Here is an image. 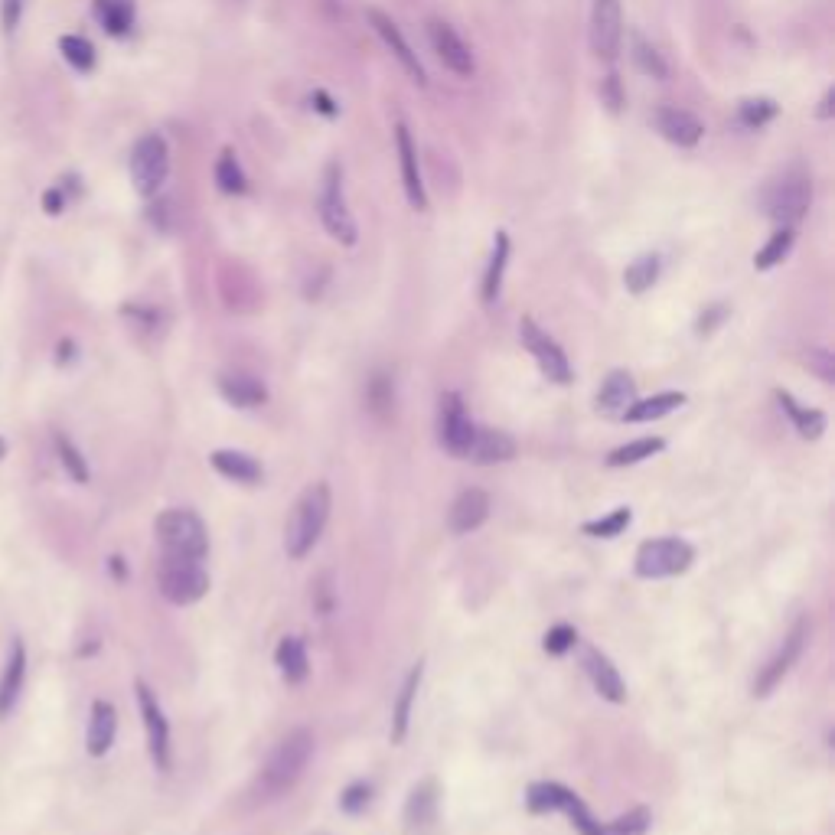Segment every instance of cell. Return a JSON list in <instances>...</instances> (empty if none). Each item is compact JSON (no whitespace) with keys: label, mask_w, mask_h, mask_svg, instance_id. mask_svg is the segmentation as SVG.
I'll use <instances>...</instances> for the list:
<instances>
[{"label":"cell","mask_w":835,"mask_h":835,"mask_svg":"<svg viewBox=\"0 0 835 835\" xmlns=\"http://www.w3.org/2000/svg\"><path fill=\"white\" fill-rule=\"evenodd\" d=\"M659 281V255H643L623 271V284L630 294H646Z\"/></svg>","instance_id":"f35d334b"},{"label":"cell","mask_w":835,"mask_h":835,"mask_svg":"<svg viewBox=\"0 0 835 835\" xmlns=\"http://www.w3.org/2000/svg\"><path fill=\"white\" fill-rule=\"evenodd\" d=\"M434 816H438V780H421L418 787L408 793L405 832L421 835L434 822Z\"/></svg>","instance_id":"603a6c76"},{"label":"cell","mask_w":835,"mask_h":835,"mask_svg":"<svg viewBox=\"0 0 835 835\" xmlns=\"http://www.w3.org/2000/svg\"><path fill=\"white\" fill-rule=\"evenodd\" d=\"M806 366H809V369H816L822 382H832V379H835L832 356H829L826 350H809V356H806Z\"/></svg>","instance_id":"681fc988"},{"label":"cell","mask_w":835,"mask_h":835,"mask_svg":"<svg viewBox=\"0 0 835 835\" xmlns=\"http://www.w3.org/2000/svg\"><path fill=\"white\" fill-rule=\"evenodd\" d=\"M575 640H578L575 627H568V623H558V627H552V630L545 633L542 646H545V653L562 656V653H568V650H571V646H575Z\"/></svg>","instance_id":"7dc6e473"},{"label":"cell","mask_w":835,"mask_h":835,"mask_svg":"<svg viewBox=\"0 0 835 835\" xmlns=\"http://www.w3.org/2000/svg\"><path fill=\"white\" fill-rule=\"evenodd\" d=\"M623 43L620 0H591V49L594 56L614 62Z\"/></svg>","instance_id":"4fadbf2b"},{"label":"cell","mask_w":835,"mask_h":835,"mask_svg":"<svg viewBox=\"0 0 835 835\" xmlns=\"http://www.w3.org/2000/svg\"><path fill=\"white\" fill-rule=\"evenodd\" d=\"M650 809H630L627 816H620L614 822H607V826H601V832L597 835H646V829H650Z\"/></svg>","instance_id":"b9f144b4"},{"label":"cell","mask_w":835,"mask_h":835,"mask_svg":"<svg viewBox=\"0 0 835 835\" xmlns=\"http://www.w3.org/2000/svg\"><path fill=\"white\" fill-rule=\"evenodd\" d=\"M209 464H213L226 480H235V483H258L261 480V464L255 457L242 454V451H213L209 454Z\"/></svg>","instance_id":"83f0119b"},{"label":"cell","mask_w":835,"mask_h":835,"mask_svg":"<svg viewBox=\"0 0 835 835\" xmlns=\"http://www.w3.org/2000/svg\"><path fill=\"white\" fill-rule=\"evenodd\" d=\"M274 663H278L281 676L288 685H297L307 679L310 672V659H307V646L301 637H284L278 643V653H274Z\"/></svg>","instance_id":"4316f807"},{"label":"cell","mask_w":835,"mask_h":835,"mask_svg":"<svg viewBox=\"0 0 835 835\" xmlns=\"http://www.w3.org/2000/svg\"><path fill=\"white\" fill-rule=\"evenodd\" d=\"M516 457V441L509 438L506 431L500 428H477L473 431V441H470V451L467 460L480 467H493V464H506V460Z\"/></svg>","instance_id":"7402d4cb"},{"label":"cell","mask_w":835,"mask_h":835,"mask_svg":"<svg viewBox=\"0 0 835 835\" xmlns=\"http://www.w3.org/2000/svg\"><path fill=\"white\" fill-rule=\"evenodd\" d=\"M519 340L526 343V350L535 356V363H539L542 376L548 382H558V385H568L571 382V366H568V356L565 350L558 346L552 336H548L539 323L532 317H522L519 323Z\"/></svg>","instance_id":"30bf717a"},{"label":"cell","mask_w":835,"mask_h":835,"mask_svg":"<svg viewBox=\"0 0 835 835\" xmlns=\"http://www.w3.org/2000/svg\"><path fill=\"white\" fill-rule=\"evenodd\" d=\"M571 790L562 787V783H552V780H542V783H532L529 793H526V806L529 813L535 816H545V813H562L565 803H568Z\"/></svg>","instance_id":"1f68e13d"},{"label":"cell","mask_w":835,"mask_h":835,"mask_svg":"<svg viewBox=\"0 0 835 835\" xmlns=\"http://www.w3.org/2000/svg\"><path fill=\"white\" fill-rule=\"evenodd\" d=\"M320 222L323 229L330 232V239H336L340 245H356V219L346 206V193H343V167L330 160L327 170H323V186H320Z\"/></svg>","instance_id":"5b68a950"},{"label":"cell","mask_w":835,"mask_h":835,"mask_svg":"<svg viewBox=\"0 0 835 835\" xmlns=\"http://www.w3.org/2000/svg\"><path fill=\"white\" fill-rule=\"evenodd\" d=\"M43 206H46V213L49 216H59L62 209L69 206V193H66V186H53V190H46V196H43Z\"/></svg>","instance_id":"816d5d0a"},{"label":"cell","mask_w":835,"mask_h":835,"mask_svg":"<svg viewBox=\"0 0 835 835\" xmlns=\"http://www.w3.org/2000/svg\"><path fill=\"white\" fill-rule=\"evenodd\" d=\"M118 738V712L108 699H95L89 712V731H85V751L92 757H105Z\"/></svg>","instance_id":"44dd1931"},{"label":"cell","mask_w":835,"mask_h":835,"mask_svg":"<svg viewBox=\"0 0 835 835\" xmlns=\"http://www.w3.org/2000/svg\"><path fill=\"white\" fill-rule=\"evenodd\" d=\"M633 522V513L627 506H620L614 509L610 516L604 519H597V522H584V532L594 535V539H614V535H623V529H627Z\"/></svg>","instance_id":"7bdbcfd3"},{"label":"cell","mask_w":835,"mask_h":835,"mask_svg":"<svg viewBox=\"0 0 835 835\" xmlns=\"http://www.w3.org/2000/svg\"><path fill=\"white\" fill-rule=\"evenodd\" d=\"M310 102H314V108L323 111V115H336V105L330 102L327 92H314V95H310Z\"/></svg>","instance_id":"11a10c76"},{"label":"cell","mask_w":835,"mask_h":835,"mask_svg":"<svg viewBox=\"0 0 835 835\" xmlns=\"http://www.w3.org/2000/svg\"><path fill=\"white\" fill-rule=\"evenodd\" d=\"M216 186H219L222 193H229V196H242L248 190L245 170L239 164V157H235V151H229V147L216 160Z\"/></svg>","instance_id":"d590c367"},{"label":"cell","mask_w":835,"mask_h":835,"mask_svg":"<svg viewBox=\"0 0 835 835\" xmlns=\"http://www.w3.org/2000/svg\"><path fill=\"white\" fill-rule=\"evenodd\" d=\"M806 640H809V623L806 620H796V627L787 633V637H783V646L777 650V656L757 672V679H754V695H757V699H764V695H770L783 679H787V672L793 669L796 659H800Z\"/></svg>","instance_id":"7c38bea8"},{"label":"cell","mask_w":835,"mask_h":835,"mask_svg":"<svg viewBox=\"0 0 835 835\" xmlns=\"http://www.w3.org/2000/svg\"><path fill=\"white\" fill-rule=\"evenodd\" d=\"M506 261H509V235H506V232H496L490 265H486V274H483V291H480V294H483V304H493L496 297H500Z\"/></svg>","instance_id":"4dcf8cb0"},{"label":"cell","mask_w":835,"mask_h":835,"mask_svg":"<svg viewBox=\"0 0 835 835\" xmlns=\"http://www.w3.org/2000/svg\"><path fill=\"white\" fill-rule=\"evenodd\" d=\"M653 124H656V131L663 134L669 144H676V147H695V144L702 141V134H705V124L695 118L692 111L672 108V105L656 108Z\"/></svg>","instance_id":"ac0fdd59"},{"label":"cell","mask_w":835,"mask_h":835,"mask_svg":"<svg viewBox=\"0 0 835 835\" xmlns=\"http://www.w3.org/2000/svg\"><path fill=\"white\" fill-rule=\"evenodd\" d=\"M562 813H565L571 822H575V829H578L581 835H597V832H601V822H597V819L588 813V806H584L575 793L568 796V803H565Z\"/></svg>","instance_id":"f6af8a7d"},{"label":"cell","mask_w":835,"mask_h":835,"mask_svg":"<svg viewBox=\"0 0 835 835\" xmlns=\"http://www.w3.org/2000/svg\"><path fill=\"white\" fill-rule=\"evenodd\" d=\"M59 53L76 72H92L95 69V46L85 40V36H76V33L62 36V40H59Z\"/></svg>","instance_id":"ab89813d"},{"label":"cell","mask_w":835,"mask_h":835,"mask_svg":"<svg viewBox=\"0 0 835 835\" xmlns=\"http://www.w3.org/2000/svg\"><path fill=\"white\" fill-rule=\"evenodd\" d=\"M366 398H369V408L376 411L379 418H385L392 411V405H395V385H392V379L389 376H372L369 379V389H366Z\"/></svg>","instance_id":"ee69618b"},{"label":"cell","mask_w":835,"mask_h":835,"mask_svg":"<svg viewBox=\"0 0 835 835\" xmlns=\"http://www.w3.org/2000/svg\"><path fill=\"white\" fill-rule=\"evenodd\" d=\"M421 676H425V663H415L411 672L402 682V692H398V702L392 708V741L402 744L408 738V725H411V705L418 699V689H421Z\"/></svg>","instance_id":"484cf974"},{"label":"cell","mask_w":835,"mask_h":835,"mask_svg":"<svg viewBox=\"0 0 835 835\" xmlns=\"http://www.w3.org/2000/svg\"><path fill=\"white\" fill-rule=\"evenodd\" d=\"M23 682H27V646H23V637H14L4 669H0V718H7L17 708Z\"/></svg>","instance_id":"e0dca14e"},{"label":"cell","mask_w":835,"mask_h":835,"mask_svg":"<svg viewBox=\"0 0 835 835\" xmlns=\"http://www.w3.org/2000/svg\"><path fill=\"white\" fill-rule=\"evenodd\" d=\"M428 40L434 46V53L444 62L447 69L454 72V76H473V69H477V62H473L470 46L460 40V33L451 27V23L444 20H431L428 23Z\"/></svg>","instance_id":"9a60e30c"},{"label":"cell","mask_w":835,"mask_h":835,"mask_svg":"<svg viewBox=\"0 0 835 835\" xmlns=\"http://www.w3.org/2000/svg\"><path fill=\"white\" fill-rule=\"evenodd\" d=\"M72 359H76V343H72V340H59V346H56V363H59V366H69Z\"/></svg>","instance_id":"db71d44e"},{"label":"cell","mask_w":835,"mask_h":835,"mask_svg":"<svg viewBox=\"0 0 835 835\" xmlns=\"http://www.w3.org/2000/svg\"><path fill=\"white\" fill-rule=\"evenodd\" d=\"M170 173V147L157 131L137 137L134 151H131V183L134 190L144 199H151L160 193V186L167 183Z\"/></svg>","instance_id":"52a82bcc"},{"label":"cell","mask_w":835,"mask_h":835,"mask_svg":"<svg viewBox=\"0 0 835 835\" xmlns=\"http://www.w3.org/2000/svg\"><path fill=\"white\" fill-rule=\"evenodd\" d=\"M20 17H23V0H0V27L10 36L20 27Z\"/></svg>","instance_id":"c3c4849f"},{"label":"cell","mask_w":835,"mask_h":835,"mask_svg":"<svg viewBox=\"0 0 835 835\" xmlns=\"http://www.w3.org/2000/svg\"><path fill=\"white\" fill-rule=\"evenodd\" d=\"M777 102L774 98H747V102H741L738 108V118L744 128H764L767 121H774L777 118Z\"/></svg>","instance_id":"60d3db41"},{"label":"cell","mask_w":835,"mask_h":835,"mask_svg":"<svg viewBox=\"0 0 835 835\" xmlns=\"http://www.w3.org/2000/svg\"><path fill=\"white\" fill-rule=\"evenodd\" d=\"M581 666H584V672L591 676L594 689L601 692V699L614 702V705L627 702V682L620 679L617 666L610 663V659H607L601 650H594V646H588V650H584V656H581Z\"/></svg>","instance_id":"d6986e66"},{"label":"cell","mask_w":835,"mask_h":835,"mask_svg":"<svg viewBox=\"0 0 835 835\" xmlns=\"http://www.w3.org/2000/svg\"><path fill=\"white\" fill-rule=\"evenodd\" d=\"M157 584L160 594L167 597L170 604L177 607H190L196 601H203L209 591V575L203 562H193V558H160L157 568Z\"/></svg>","instance_id":"8992f818"},{"label":"cell","mask_w":835,"mask_h":835,"mask_svg":"<svg viewBox=\"0 0 835 835\" xmlns=\"http://www.w3.org/2000/svg\"><path fill=\"white\" fill-rule=\"evenodd\" d=\"M601 102L610 108V111H620L623 108V89H620V79L610 72V76L601 82Z\"/></svg>","instance_id":"f907efd6"},{"label":"cell","mask_w":835,"mask_h":835,"mask_svg":"<svg viewBox=\"0 0 835 835\" xmlns=\"http://www.w3.org/2000/svg\"><path fill=\"white\" fill-rule=\"evenodd\" d=\"M219 392L229 405L245 408V411L268 402L265 382H258L255 376H245V372H226V376H219Z\"/></svg>","instance_id":"cb8c5ba5"},{"label":"cell","mask_w":835,"mask_h":835,"mask_svg":"<svg viewBox=\"0 0 835 835\" xmlns=\"http://www.w3.org/2000/svg\"><path fill=\"white\" fill-rule=\"evenodd\" d=\"M160 552L170 558H193L203 562L209 552V532L193 509H164L154 522Z\"/></svg>","instance_id":"3957f363"},{"label":"cell","mask_w":835,"mask_h":835,"mask_svg":"<svg viewBox=\"0 0 835 835\" xmlns=\"http://www.w3.org/2000/svg\"><path fill=\"white\" fill-rule=\"evenodd\" d=\"M369 800H372V787H369V783H363V780H356V783H350V787L340 793V809H343V813L356 816V813H363V809L369 806Z\"/></svg>","instance_id":"bcb514c9"},{"label":"cell","mask_w":835,"mask_h":835,"mask_svg":"<svg viewBox=\"0 0 835 835\" xmlns=\"http://www.w3.org/2000/svg\"><path fill=\"white\" fill-rule=\"evenodd\" d=\"M98 20L111 36H124L134 27V0H95Z\"/></svg>","instance_id":"d6a6232c"},{"label":"cell","mask_w":835,"mask_h":835,"mask_svg":"<svg viewBox=\"0 0 835 835\" xmlns=\"http://www.w3.org/2000/svg\"><path fill=\"white\" fill-rule=\"evenodd\" d=\"M395 147H398V164H402V186H405V196L411 209H428V193H425V183H421V170H418V147L411 141V131L408 124L398 121L395 124Z\"/></svg>","instance_id":"2e32d148"},{"label":"cell","mask_w":835,"mask_h":835,"mask_svg":"<svg viewBox=\"0 0 835 835\" xmlns=\"http://www.w3.org/2000/svg\"><path fill=\"white\" fill-rule=\"evenodd\" d=\"M4 457H7V441L0 438V460H4Z\"/></svg>","instance_id":"680465c9"},{"label":"cell","mask_w":835,"mask_h":835,"mask_svg":"<svg viewBox=\"0 0 835 835\" xmlns=\"http://www.w3.org/2000/svg\"><path fill=\"white\" fill-rule=\"evenodd\" d=\"M685 405V395L682 392H659L653 398H643V402H633L627 411H623V418L627 421H659V418H666L672 415L676 408Z\"/></svg>","instance_id":"f546056e"},{"label":"cell","mask_w":835,"mask_h":835,"mask_svg":"<svg viewBox=\"0 0 835 835\" xmlns=\"http://www.w3.org/2000/svg\"><path fill=\"white\" fill-rule=\"evenodd\" d=\"M366 17H369V23H372V30L379 33V40H382L385 46H389V53L398 59V66H402V69L408 72V76H411V82H415V85H428L425 66H421V59H418L415 49L408 46V40L402 36V30H398V23H395L389 14H382L379 7H369Z\"/></svg>","instance_id":"5bb4252c"},{"label":"cell","mask_w":835,"mask_h":835,"mask_svg":"<svg viewBox=\"0 0 835 835\" xmlns=\"http://www.w3.org/2000/svg\"><path fill=\"white\" fill-rule=\"evenodd\" d=\"M666 447L663 438H640V441H630L617 447V451H610L607 457V467H633V464H643L646 457L659 454Z\"/></svg>","instance_id":"8d00e7d4"},{"label":"cell","mask_w":835,"mask_h":835,"mask_svg":"<svg viewBox=\"0 0 835 835\" xmlns=\"http://www.w3.org/2000/svg\"><path fill=\"white\" fill-rule=\"evenodd\" d=\"M832 102H835V89H829L826 95H822V102H819V111L816 115L826 121V118H832Z\"/></svg>","instance_id":"6f0895ef"},{"label":"cell","mask_w":835,"mask_h":835,"mask_svg":"<svg viewBox=\"0 0 835 835\" xmlns=\"http://www.w3.org/2000/svg\"><path fill=\"white\" fill-rule=\"evenodd\" d=\"M793 239H796V232H793L790 226H780L774 235H770V242L754 255V268H757V271H770L774 265H780V261L790 255Z\"/></svg>","instance_id":"74e56055"},{"label":"cell","mask_w":835,"mask_h":835,"mask_svg":"<svg viewBox=\"0 0 835 835\" xmlns=\"http://www.w3.org/2000/svg\"><path fill=\"white\" fill-rule=\"evenodd\" d=\"M809 203H813V183H809V173H803L800 167H790L783 177L770 183L764 193L767 216L790 229L806 216Z\"/></svg>","instance_id":"277c9868"},{"label":"cell","mask_w":835,"mask_h":835,"mask_svg":"<svg viewBox=\"0 0 835 835\" xmlns=\"http://www.w3.org/2000/svg\"><path fill=\"white\" fill-rule=\"evenodd\" d=\"M630 46H633V62H637V69L643 72V76H650V79H666L669 76V66H666L663 53H659V49L646 40L643 33H633Z\"/></svg>","instance_id":"e575fe53"},{"label":"cell","mask_w":835,"mask_h":835,"mask_svg":"<svg viewBox=\"0 0 835 835\" xmlns=\"http://www.w3.org/2000/svg\"><path fill=\"white\" fill-rule=\"evenodd\" d=\"M473 431H477V425H473L470 415H467L464 398H460L457 392H444L441 408H438V438H441V444L454 457H467Z\"/></svg>","instance_id":"8fae6325"},{"label":"cell","mask_w":835,"mask_h":835,"mask_svg":"<svg viewBox=\"0 0 835 835\" xmlns=\"http://www.w3.org/2000/svg\"><path fill=\"white\" fill-rule=\"evenodd\" d=\"M108 571H111V578H115V581L128 578V565H124L121 555H111V558H108Z\"/></svg>","instance_id":"9f6ffc18"},{"label":"cell","mask_w":835,"mask_h":835,"mask_svg":"<svg viewBox=\"0 0 835 835\" xmlns=\"http://www.w3.org/2000/svg\"><path fill=\"white\" fill-rule=\"evenodd\" d=\"M330 486L327 483H310L307 490L301 493V500H297L291 522H288V532H284V548H288L291 558H304L310 548L320 542L323 529H327V519H330Z\"/></svg>","instance_id":"7a4b0ae2"},{"label":"cell","mask_w":835,"mask_h":835,"mask_svg":"<svg viewBox=\"0 0 835 835\" xmlns=\"http://www.w3.org/2000/svg\"><path fill=\"white\" fill-rule=\"evenodd\" d=\"M633 402H637V385H633L630 372L614 369L604 379L601 392H597V408H601L604 415H623Z\"/></svg>","instance_id":"d4e9b609"},{"label":"cell","mask_w":835,"mask_h":835,"mask_svg":"<svg viewBox=\"0 0 835 835\" xmlns=\"http://www.w3.org/2000/svg\"><path fill=\"white\" fill-rule=\"evenodd\" d=\"M314 757V734L307 728H294L274 744V751L268 754L265 767L258 774V796L261 800H278L284 796L297 780L304 777V770Z\"/></svg>","instance_id":"6da1fadb"},{"label":"cell","mask_w":835,"mask_h":835,"mask_svg":"<svg viewBox=\"0 0 835 835\" xmlns=\"http://www.w3.org/2000/svg\"><path fill=\"white\" fill-rule=\"evenodd\" d=\"M486 519H490V496L477 490V486H470L454 500L451 513H447V526H451L454 535H467L477 532Z\"/></svg>","instance_id":"ffe728a7"},{"label":"cell","mask_w":835,"mask_h":835,"mask_svg":"<svg viewBox=\"0 0 835 835\" xmlns=\"http://www.w3.org/2000/svg\"><path fill=\"white\" fill-rule=\"evenodd\" d=\"M725 317H728V307H721V304L718 307H708L705 314L699 317V333H712Z\"/></svg>","instance_id":"f5cc1de1"},{"label":"cell","mask_w":835,"mask_h":835,"mask_svg":"<svg viewBox=\"0 0 835 835\" xmlns=\"http://www.w3.org/2000/svg\"><path fill=\"white\" fill-rule=\"evenodd\" d=\"M134 695H137V708H141V721H144V731H147V751H151V760L160 774H167L170 770V725H167V715L164 708H160L154 689L147 685L144 679L134 682Z\"/></svg>","instance_id":"9c48e42d"},{"label":"cell","mask_w":835,"mask_h":835,"mask_svg":"<svg viewBox=\"0 0 835 835\" xmlns=\"http://www.w3.org/2000/svg\"><path fill=\"white\" fill-rule=\"evenodd\" d=\"M777 402H780V408L790 415L793 428L800 431V438H806V441H816V438H822V431H826V415H822V411H816V408H803V405L796 402V398H793L790 392H783V389H777Z\"/></svg>","instance_id":"f1b7e54d"},{"label":"cell","mask_w":835,"mask_h":835,"mask_svg":"<svg viewBox=\"0 0 835 835\" xmlns=\"http://www.w3.org/2000/svg\"><path fill=\"white\" fill-rule=\"evenodd\" d=\"M53 444H56V457H59L62 470H66L76 483H89V477H92L89 460H85V454L76 447V441L66 438L62 431H56L53 434Z\"/></svg>","instance_id":"836d02e7"},{"label":"cell","mask_w":835,"mask_h":835,"mask_svg":"<svg viewBox=\"0 0 835 835\" xmlns=\"http://www.w3.org/2000/svg\"><path fill=\"white\" fill-rule=\"evenodd\" d=\"M692 545L685 539H650L637 548V568L640 578H672V575H682V571H689L692 565Z\"/></svg>","instance_id":"ba28073f"}]
</instances>
